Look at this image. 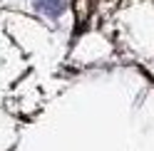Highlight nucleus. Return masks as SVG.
<instances>
[{"mask_svg":"<svg viewBox=\"0 0 154 151\" xmlns=\"http://www.w3.org/2000/svg\"><path fill=\"white\" fill-rule=\"evenodd\" d=\"M35 7L42 15H47V17H57V15H62L67 3H65V0H35Z\"/></svg>","mask_w":154,"mask_h":151,"instance_id":"nucleus-1","label":"nucleus"}]
</instances>
